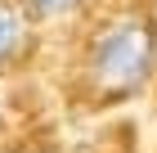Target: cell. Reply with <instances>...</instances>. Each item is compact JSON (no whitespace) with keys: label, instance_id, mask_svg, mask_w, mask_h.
Returning <instances> with one entry per match:
<instances>
[{"label":"cell","instance_id":"obj_2","mask_svg":"<svg viewBox=\"0 0 157 153\" xmlns=\"http://www.w3.org/2000/svg\"><path fill=\"white\" fill-rule=\"evenodd\" d=\"M23 36H27L23 14L0 0V68H9V63H13V54L23 50Z\"/></svg>","mask_w":157,"mask_h":153},{"label":"cell","instance_id":"obj_3","mask_svg":"<svg viewBox=\"0 0 157 153\" xmlns=\"http://www.w3.org/2000/svg\"><path fill=\"white\" fill-rule=\"evenodd\" d=\"M27 9H32V18H59L72 9V0H27Z\"/></svg>","mask_w":157,"mask_h":153},{"label":"cell","instance_id":"obj_1","mask_svg":"<svg viewBox=\"0 0 157 153\" xmlns=\"http://www.w3.org/2000/svg\"><path fill=\"white\" fill-rule=\"evenodd\" d=\"M157 72V27L144 14H126L117 23H108L94 41L90 54V77L103 95L126 99L139 95Z\"/></svg>","mask_w":157,"mask_h":153}]
</instances>
